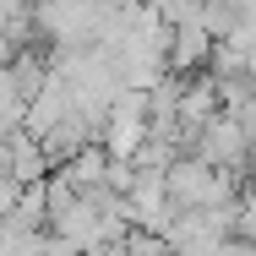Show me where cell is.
<instances>
[{
	"mask_svg": "<svg viewBox=\"0 0 256 256\" xmlns=\"http://www.w3.org/2000/svg\"><path fill=\"white\" fill-rule=\"evenodd\" d=\"M246 136H251V148H256V114H251V120H246Z\"/></svg>",
	"mask_w": 256,
	"mask_h": 256,
	"instance_id": "4",
	"label": "cell"
},
{
	"mask_svg": "<svg viewBox=\"0 0 256 256\" xmlns=\"http://www.w3.org/2000/svg\"><path fill=\"white\" fill-rule=\"evenodd\" d=\"M207 60H212V38H207L196 22H186V28H169V50H164V66H169V76H196Z\"/></svg>",
	"mask_w": 256,
	"mask_h": 256,
	"instance_id": "2",
	"label": "cell"
},
{
	"mask_svg": "<svg viewBox=\"0 0 256 256\" xmlns=\"http://www.w3.org/2000/svg\"><path fill=\"white\" fill-rule=\"evenodd\" d=\"M191 158H202L207 169H224V174H240V169H251V136H246V126L240 120H229V114H212L202 131H196V142H191Z\"/></svg>",
	"mask_w": 256,
	"mask_h": 256,
	"instance_id": "1",
	"label": "cell"
},
{
	"mask_svg": "<svg viewBox=\"0 0 256 256\" xmlns=\"http://www.w3.org/2000/svg\"><path fill=\"white\" fill-rule=\"evenodd\" d=\"M240 6V16H256V0H234Z\"/></svg>",
	"mask_w": 256,
	"mask_h": 256,
	"instance_id": "3",
	"label": "cell"
}]
</instances>
